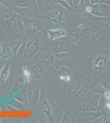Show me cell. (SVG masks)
Returning <instances> with one entry per match:
<instances>
[{
  "label": "cell",
  "mask_w": 110,
  "mask_h": 123,
  "mask_svg": "<svg viewBox=\"0 0 110 123\" xmlns=\"http://www.w3.org/2000/svg\"><path fill=\"white\" fill-rule=\"evenodd\" d=\"M39 110L48 118L52 116V110L45 94H41L38 102Z\"/></svg>",
  "instance_id": "cell-1"
},
{
  "label": "cell",
  "mask_w": 110,
  "mask_h": 123,
  "mask_svg": "<svg viewBox=\"0 0 110 123\" xmlns=\"http://www.w3.org/2000/svg\"><path fill=\"white\" fill-rule=\"evenodd\" d=\"M32 78L35 83H43L46 78V72L44 69L40 65H36L31 69Z\"/></svg>",
  "instance_id": "cell-2"
},
{
  "label": "cell",
  "mask_w": 110,
  "mask_h": 123,
  "mask_svg": "<svg viewBox=\"0 0 110 123\" xmlns=\"http://www.w3.org/2000/svg\"><path fill=\"white\" fill-rule=\"evenodd\" d=\"M40 91L39 88L33 87L30 89L27 92V98L30 104H38L40 96Z\"/></svg>",
  "instance_id": "cell-3"
},
{
  "label": "cell",
  "mask_w": 110,
  "mask_h": 123,
  "mask_svg": "<svg viewBox=\"0 0 110 123\" xmlns=\"http://www.w3.org/2000/svg\"><path fill=\"white\" fill-rule=\"evenodd\" d=\"M10 63L7 62L0 70V84H4L7 80L10 74Z\"/></svg>",
  "instance_id": "cell-4"
},
{
  "label": "cell",
  "mask_w": 110,
  "mask_h": 123,
  "mask_svg": "<svg viewBox=\"0 0 110 123\" xmlns=\"http://www.w3.org/2000/svg\"><path fill=\"white\" fill-rule=\"evenodd\" d=\"M49 38L51 41L65 36L66 35V32L63 30H57L49 31Z\"/></svg>",
  "instance_id": "cell-5"
},
{
  "label": "cell",
  "mask_w": 110,
  "mask_h": 123,
  "mask_svg": "<svg viewBox=\"0 0 110 123\" xmlns=\"http://www.w3.org/2000/svg\"><path fill=\"white\" fill-rule=\"evenodd\" d=\"M22 71L24 76V85H26L32 78V71L24 66H23Z\"/></svg>",
  "instance_id": "cell-6"
},
{
  "label": "cell",
  "mask_w": 110,
  "mask_h": 123,
  "mask_svg": "<svg viewBox=\"0 0 110 123\" xmlns=\"http://www.w3.org/2000/svg\"><path fill=\"white\" fill-rule=\"evenodd\" d=\"M41 58L44 63L47 65H52L54 62V57L53 55H43Z\"/></svg>",
  "instance_id": "cell-7"
},
{
  "label": "cell",
  "mask_w": 110,
  "mask_h": 123,
  "mask_svg": "<svg viewBox=\"0 0 110 123\" xmlns=\"http://www.w3.org/2000/svg\"><path fill=\"white\" fill-rule=\"evenodd\" d=\"M13 55V52L11 49L9 48H5L2 50L0 57L3 60H6L11 57Z\"/></svg>",
  "instance_id": "cell-8"
},
{
  "label": "cell",
  "mask_w": 110,
  "mask_h": 123,
  "mask_svg": "<svg viewBox=\"0 0 110 123\" xmlns=\"http://www.w3.org/2000/svg\"><path fill=\"white\" fill-rule=\"evenodd\" d=\"M53 49L55 51L58 53H61L64 49V45L63 44L60 43H56V45L54 46Z\"/></svg>",
  "instance_id": "cell-9"
},
{
  "label": "cell",
  "mask_w": 110,
  "mask_h": 123,
  "mask_svg": "<svg viewBox=\"0 0 110 123\" xmlns=\"http://www.w3.org/2000/svg\"><path fill=\"white\" fill-rule=\"evenodd\" d=\"M91 3L92 5H95L98 3H106L110 5V0H90Z\"/></svg>",
  "instance_id": "cell-10"
},
{
  "label": "cell",
  "mask_w": 110,
  "mask_h": 123,
  "mask_svg": "<svg viewBox=\"0 0 110 123\" xmlns=\"http://www.w3.org/2000/svg\"><path fill=\"white\" fill-rule=\"evenodd\" d=\"M70 115H69V112H65V115H64V118H63V120L62 121V122H67V119L69 120V119H70Z\"/></svg>",
  "instance_id": "cell-11"
}]
</instances>
